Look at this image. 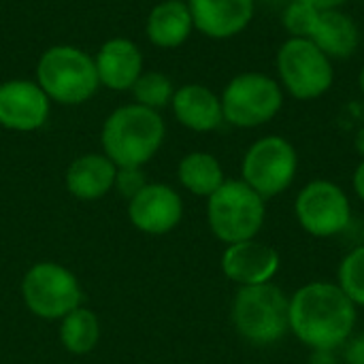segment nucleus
Instances as JSON below:
<instances>
[{
  "mask_svg": "<svg viewBox=\"0 0 364 364\" xmlns=\"http://www.w3.org/2000/svg\"><path fill=\"white\" fill-rule=\"evenodd\" d=\"M194 28L209 38L241 34L254 19L256 0H190Z\"/></svg>",
  "mask_w": 364,
  "mask_h": 364,
  "instance_id": "14",
  "label": "nucleus"
},
{
  "mask_svg": "<svg viewBox=\"0 0 364 364\" xmlns=\"http://www.w3.org/2000/svg\"><path fill=\"white\" fill-rule=\"evenodd\" d=\"M100 85L109 90H130L143 75V55L128 38L107 41L94 60Z\"/></svg>",
  "mask_w": 364,
  "mask_h": 364,
  "instance_id": "15",
  "label": "nucleus"
},
{
  "mask_svg": "<svg viewBox=\"0 0 364 364\" xmlns=\"http://www.w3.org/2000/svg\"><path fill=\"white\" fill-rule=\"evenodd\" d=\"M282 90L299 100L324 96L335 81L333 60L309 38L290 36L275 58Z\"/></svg>",
  "mask_w": 364,
  "mask_h": 364,
  "instance_id": "7",
  "label": "nucleus"
},
{
  "mask_svg": "<svg viewBox=\"0 0 364 364\" xmlns=\"http://www.w3.org/2000/svg\"><path fill=\"white\" fill-rule=\"evenodd\" d=\"M318 9H314L311 4H305V2H299V0H292L284 15H282V23L284 28L290 32V36H299V38H309V32L314 28V21L318 17Z\"/></svg>",
  "mask_w": 364,
  "mask_h": 364,
  "instance_id": "24",
  "label": "nucleus"
},
{
  "mask_svg": "<svg viewBox=\"0 0 364 364\" xmlns=\"http://www.w3.org/2000/svg\"><path fill=\"white\" fill-rule=\"evenodd\" d=\"M267 222V200L243 179H226L207 198V224L226 245L256 239Z\"/></svg>",
  "mask_w": 364,
  "mask_h": 364,
  "instance_id": "4",
  "label": "nucleus"
},
{
  "mask_svg": "<svg viewBox=\"0 0 364 364\" xmlns=\"http://www.w3.org/2000/svg\"><path fill=\"white\" fill-rule=\"evenodd\" d=\"M358 85H360V92L364 94V66L360 68V75H358Z\"/></svg>",
  "mask_w": 364,
  "mask_h": 364,
  "instance_id": "31",
  "label": "nucleus"
},
{
  "mask_svg": "<svg viewBox=\"0 0 364 364\" xmlns=\"http://www.w3.org/2000/svg\"><path fill=\"white\" fill-rule=\"evenodd\" d=\"M173 113L181 126L194 132H211L222 126V100L205 85L188 83L173 94Z\"/></svg>",
  "mask_w": 364,
  "mask_h": 364,
  "instance_id": "16",
  "label": "nucleus"
},
{
  "mask_svg": "<svg viewBox=\"0 0 364 364\" xmlns=\"http://www.w3.org/2000/svg\"><path fill=\"white\" fill-rule=\"evenodd\" d=\"M354 147H356V151L360 154V158H364V128L358 130V134H356V139H354Z\"/></svg>",
  "mask_w": 364,
  "mask_h": 364,
  "instance_id": "30",
  "label": "nucleus"
},
{
  "mask_svg": "<svg viewBox=\"0 0 364 364\" xmlns=\"http://www.w3.org/2000/svg\"><path fill=\"white\" fill-rule=\"evenodd\" d=\"M294 215L307 235L316 239H331L350 228L352 203L339 183L331 179H314L296 194Z\"/></svg>",
  "mask_w": 364,
  "mask_h": 364,
  "instance_id": "10",
  "label": "nucleus"
},
{
  "mask_svg": "<svg viewBox=\"0 0 364 364\" xmlns=\"http://www.w3.org/2000/svg\"><path fill=\"white\" fill-rule=\"evenodd\" d=\"M49 98L38 83L13 79L0 83V126L15 132H32L49 117Z\"/></svg>",
  "mask_w": 364,
  "mask_h": 364,
  "instance_id": "13",
  "label": "nucleus"
},
{
  "mask_svg": "<svg viewBox=\"0 0 364 364\" xmlns=\"http://www.w3.org/2000/svg\"><path fill=\"white\" fill-rule=\"evenodd\" d=\"M288 311L290 296L271 282L239 288L230 305V320L241 339L252 346L267 348L290 333Z\"/></svg>",
  "mask_w": 364,
  "mask_h": 364,
  "instance_id": "3",
  "label": "nucleus"
},
{
  "mask_svg": "<svg viewBox=\"0 0 364 364\" xmlns=\"http://www.w3.org/2000/svg\"><path fill=\"white\" fill-rule=\"evenodd\" d=\"M181 2H190V0H181Z\"/></svg>",
  "mask_w": 364,
  "mask_h": 364,
  "instance_id": "32",
  "label": "nucleus"
},
{
  "mask_svg": "<svg viewBox=\"0 0 364 364\" xmlns=\"http://www.w3.org/2000/svg\"><path fill=\"white\" fill-rule=\"evenodd\" d=\"M134 94L136 105L147 107V109H162L173 100V81L162 75V73H145L136 79V83L130 87Z\"/></svg>",
  "mask_w": 364,
  "mask_h": 364,
  "instance_id": "23",
  "label": "nucleus"
},
{
  "mask_svg": "<svg viewBox=\"0 0 364 364\" xmlns=\"http://www.w3.org/2000/svg\"><path fill=\"white\" fill-rule=\"evenodd\" d=\"M164 132V119L158 111L136 102L119 107L102 124V154L115 166L143 168V164H147L162 147Z\"/></svg>",
  "mask_w": 364,
  "mask_h": 364,
  "instance_id": "2",
  "label": "nucleus"
},
{
  "mask_svg": "<svg viewBox=\"0 0 364 364\" xmlns=\"http://www.w3.org/2000/svg\"><path fill=\"white\" fill-rule=\"evenodd\" d=\"M290 335L311 350H341L354 335L358 307L333 282H309L290 294Z\"/></svg>",
  "mask_w": 364,
  "mask_h": 364,
  "instance_id": "1",
  "label": "nucleus"
},
{
  "mask_svg": "<svg viewBox=\"0 0 364 364\" xmlns=\"http://www.w3.org/2000/svg\"><path fill=\"white\" fill-rule=\"evenodd\" d=\"M145 186H147V181H145V173H143L141 166H117V175H115L113 190H117L124 198L130 200Z\"/></svg>",
  "mask_w": 364,
  "mask_h": 364,
  "instance_id": "25",
  "label": "nucleus"
},
{
  "mask_svg": "<svg viewBox=\"0 0 364 364\" xmlns=\"http://www.w3.org/2000/svg\"><path fill=\"white\" fill-rule=\"evenodd\" d=\"M128 220L143 235H168L183 220V200L166 183H147L128 200Z\"/></svg>",
  "mask_w": 364,
  "mask_h": 364,
  "instance_id": "11",
  "label": "nucleus"
},
{
  "mask_svg": "<svg viewBox=\"0 0 364 364\" xmlns=\"http://www.w3.org/2000/svg\"><path fill=\"white\" fill-rule=\"evenodd\" d=\"M194 28L188 2L164 0L156 4L147 17V36L162 49H175L188 41Z\"/></svg>",
  "mask_w": 364,
  "mask_h": 364,
  "instance_id": "19",
  "label": "nucleus"
},
{
  "mask_svg": "<svg viewBox=\"0 0 364 364\" xmlns=\"http://www.w3.org/2000/svg\"><path fill=\"white\" fill-rule=\"evenodd\" d=\"M220 267L224 277L237 284L239 288L262 286L271 284L277 277L282 269V256L273 245L262 243L258 239H250L226 245V250L222 252Z\"/></svg>",
  "mask_w": 364,
  "mask_h": 364,
  "instance_id": "12",
  "label": "nucleus"
},
{
  "mask_svg": "<svg viewBox=\"0 0 364 364\" xmlns=\"http://www.w3.org/2000/svg\"><path fill=\"white\" fill-rule=\"evenodd\" d=\"M299 151L277 134L254 141L241 160V179L264 200L284 194L296 179Z\"/></svg>",
  "mask_w": 364,
  "mask_h": 364,
  "instance_id": "9",
  "label": "nucleus"
},
{
  "mask_svg": "<svg viewBox=\"0 0 364 364\" xmlns=\"http://www.w3.org/2000/svg\"><path fill=\"white\" fill-rule=\"evenodd\" d=\"M337 286L356 307H364V245L343 256L337 271Z\"/></svg>",
  "mask_w": 364,
  "mask_h": 364,
  "instance_id": "22",
  "label": "nucleus"
},
{
  "mask_svg": "<svg viewBox=\"0 0 364 364\" xmlns=\"http://www.w3.org/2000/svg\"><path fill=\"white\" fill-rule=\"evenodd\" d=\"M341 350H343V363L346 364H364V333L360 335L354 333Z\"/></svg>",
  "mask_w": 364,
  "mask_h": 364,
  "instance_id": "26",
  "label": "nucleus"
},
{
  "mask_svg": "<svg viewBox=\"0 0 364 364\" xmlns=\"http://www.w3.org/2000/svg\"><path fill=\"white\" fill-rule=\"evenodd\" d=\"M309 41L316 43L331 60H343L356 53L360 45V30L348 13L341 9H328L318 13Z\"/></svg>",
  "mask_w": 364,
  "mask_h": 364,
  "instance_id": "18",
  "label": "nucleus"
},
{
  "mask_svg": "<svg viewBox=\"0 0 364 364\" xmlns=\"http://www.w3.org/2000/svg\"><path fill=\"white\" fill-rule=\"evenodd\" d=\"M102 335V326L98 316L87 309V307H77L73 309L68 316H64L60 320V346L75 356H85L90 352H94V348L98 346Z\"/></svg>",
  "mask_w": 364,
  "mask_h": 364,
  "instance_id": "21",
  "label": "nucleus"
},
{
  "mask_svg": "<svg viewBox=\"0 0 364 364\" xmlns=\"http://www.w3.org/2000/svg\"><path fill=\"white\" fill-rule=\"evenodd\" d=\"M36 83L49 100L60 105H81L100 85L94 60L70 45H55L41 55Z\"/></svg>",
  "mask_w": 364,
  "mask_h": 364,
  "instance_id": "5",
  "label": "nucleus"
},
{
  "mask_svg": "<svg viewBox=\"0 0 364 364\" xmlns=\"http://www.w3.org/2000/svg\"><path fill=\"white\" fill-rule=\"evenodd\" d=\"M224 122L237 128L269 124L284 107V90L277 79L264 73H241L222 92Z\"/></svg>",
  "mask_w": 364,
  "mask_h": 364,
  "instance_id": "8",
  "label": "nucleus"
},
{
  "mask_svg": "<svg viewBox=\"0 0 364 364\" xmlns=\"http://www.w3.org/2000/svg\"><path fill=\"white\" fill-rule=\"evenodd\" d=\"M117 166L105 154H85L73 160L66 171V190L85 203L107 196L115 186Z\"/></svg>",
  "mask_w": 364,
  "mask_h": 364,
  "instance_id": "17",
  "label": "nucleus"
},
{
  "mask_svg": "<svg viewBox=\"0 0 364 364\" xmlns=\"http://www.w3.org/2000/svg\"><path fill=\"white\" fill-rule=\"evenodd\" d=\"M21 299L34 318L60 322L73 309L83 305V290L73 271L45 260L26 271L21 279Z\"/></svg>",
  "mask_w": 364,
  "mask_h": 364,
  "instance_id": "6",
  "label": "nucleus"
},
{
  "mask_svg": "<svg viewBox=\"0 0 364 364\" xmlns=\"http://www.w3.org/2000/svg\"><path fill=\"white\" fill-rule=\"evenodd\" d=\"M305 4H311L318 11H328V9H341L348 0H299Z\"/></svg>",
  "mask_w": 364,
  "mask_h": 364,
  "instance_id": "29",
  "label": "nucleus"
},
{
  "mask_svg": "<svg viewBox=\"0 0 364 364\" xmlns=\"http://www.w3.org/2000/svg\"><path fill=\"white\" fill-rule=\"evenodd\" d=\"M309 364H339V356L335 350H311Z\"/></svg>",
  "mask_w": 364,
  "mask_h": 364,
  "instance_id": "27",
  "label": "nucleus"
},
{
  "mask_svg": "<svg viewBox=\"0 0 364 364\" xmlns=\"http://www.w3.org/2000/svg\"><path fill=\"white\" fill-rule=\"evenodd\" d=\"M177 179L190 194L200 198H209L226 181L220 160L207 151H192L183 156L177 166Z\"/></svg>",
  "mask_w": 364,
  "mask_h": 364,
  "instance_id": "20",
  "label": "nucleus"
},
{
  "mask_svg": "<svg viewBox=\"0 0 364 364\" xmlns=\"http://www.w3.org/2000/svg\"><path fill=\"white\" fill-rule=\"evenodd\" d=\"M352 188H354V194L364 203V158L360 160V164L356 166L354 171V177H352Z\"/></svg>",
  "mask_w": 364,
  "mask_h": 364,
  "instance_id": "28",
  "label": "nucleus"
}]
</instances>
